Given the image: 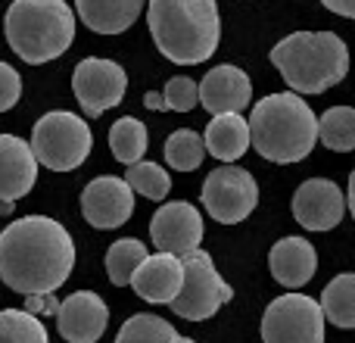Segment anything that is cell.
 Returning <instances> with one entry per match:
<instances>
[{"label":"cell","mask_w":355,"mask_h":343,"mask_svg":"<svg viewBox=\"0 0 355 343\" xmlns=\"http://www.w3.org/2000/svg\"><path fill=\"white\" fill-rule=\"evenodd\" d=\"M271 62L293 94H324L349 72V47L334 31H293L275 44Z\"/></svg>","instance_id":"4"},{"label":"cell","mask_w":355,"mask_h":343,"mask_svg":"<svg viewBox=\"0 0 355 343\" xmlns=\"http://www.w3.org/2000/svg\"><path fill=\"white\" fill-rule=\"evenodd\" d=\"M321 315L337 328H355V275H337L321 294Z\"/></svg>","instance_id":"21"},{"label":"cell","mask_w":355,"mask_h":343,"mask_svg":"<svg viewBox=\"0 0 355 343\" xmlns=\"http://www.w3.org/2000/svg\"><path fill=\"white\" fill-rule=\"evenodd\" d=\"M37 181V160L16 135H0V200L16 203Z\"/></svg>","instance_id":"17"},{"label":"cell","mask_w":355,"mask_h":343,"mask_svg":"<svg viewBox=\"0 0 355 343\" xmlns=\"http://www.w3.org/2000/svg\"><path fill=\"white\" fill-rule=\"evenodd\" d=\"M206 160V144L196 131L190 128H178L172 137L166 141V162L178 172H193L202 166Z\"/></svg>","instance_id":"25"},{"label":"cell","mask_w":355,"mask_h":343,"mask_svg":"<svg viewBox=\"0 0 355 343\" xmlns=\"http://www.w3.org/2000/svg\"><path fill=\"white\" fill-rule=\"evenodd\" d=\"M331 12L337 16H346V19H355V0H321Z\"/></svg>","instance_id":"32"},{"label":"cell","mask_w":355,"mask_h":343,"mask_svg":"<svg viewBox=\"0 0 355 343\" xmlns=\"http://www.w3.org/2000/svg\"><path fill=\"white\" fill-rule=\"evenodd\" d=\"M318 137L327 150H337V153L355 150V110L352 106H331L318 119Z\"/></svg>","instance_id":"22"},{"label":"cell","mask_w":355,"mask_h":343,"mask_svg":"<svg viewBox=\"0 0 355 343\" xmlns=\"http://www.w3.org/2000/svg\"><path fill=\"white\" fill-rule=\"evenodd\" d=\"M75 10L97 35H122L137 22L144 0H75Z\"/></svg>","instance_id":"19"},{"label":"cell","mask_w":355,"mask_h":343,"mask_svg":"<svg viewBox=\"0 0 355 343\" xmlns=\"http://www.w3.org/2000/svg\"><path fill=\"white\" fill-rule=\"evenodd\" d=\"M56 309H60V300H56L53 294H31L25 296V312L28 315H56Z\"/></svg>","instance_id":"31"},{"label":"cell","mask_w":355,"mask_h":343,"mask_svg":"<svg viewBox=\"0 0 355 343\" xmlns=\"http://www.w3.org/2000/svg\"><path fill=\"white\" fill-rule=\"evenodd\" d=\"M110 147H112V156L119 162H125V166L141 162L144 153H147V125L131 116L119 119L110 128Z\"/></svg>","instance_id":"23"},{"label":"cell","mask_w":355,"mask_h":343,"mask_svg":"<svg viewBox=\"0 0 355 343\" xmlns=\"http://www.w3.org/2000/svg\"><path fill=\"white\" fill-rule=\"evenodd\" d=\"M147 22L159 53L178 66L206 62L221 37L215 0H150Z\"/></svg>","instance_id":"2"},{"label":"cell","mask_w":355,"mask_h":343,"mask_svg":"<svg viewBox=\"0 0 355 343\" xmlns=\"http://www.w3.org/2000/svg\"><path fill=\"white\" fill-rule=\"evenodd\" d=\"M75 265V240L56 219L25 215L0 228V281L22 296L53 294Z\"/></svg>","instance_id":"1"},{"label":"cell","mask_w":355,"mask_h":343,"mask_svg":"<svg viewBox=\"0 0 355 343\" xmlns=\"http://www.w3.org/2000/svg\"><path fill=\"white\" fill-rule=\"evenodd\" d=\"M346 206H349L352 219H355V172L349 175V196H346Z\"/></svg>","instance_id":"34"},{"label":"cell","mask_w":355,"mask_h":343,"mask_svg":"<svg viewBox=\"0 0 355 343\" xmlns=\"http://www.w3.org/2000/svg\"><path fill=\"white\" fill-rule=\"evenodd\" d=\"M144 103H147L150 110H166V100H162V94H156V91H150L147 97H144Z\"/></svg>","instance_id":"33"},{"label":"cell","mask_w":355,"mask_h":343,"mask_svg":"<svg viewBox=\"0 0 355 343\" xmlns=\"http://www.w3.org/2000/svg\"><path fill=\"white\" fill-rule=\"evenodd\" d=\"M181 281H184V265H181V256H172V253H156V256L144 259L141 265L135 269L131 275V287L137 290V296L147 303H172L181 290Z\"/></svg>","instance_id":"16"},{"label":"cell","mask_w":355,"mask_h":343,"mask_svg":"<svg viewBox=\"0 0 355 343\" xmlns=\"http://www.w3.org/2000/svg\"><path fill=\"white\" fill-rule=\"evenodd\" d=\"M175 334H178L175 328L168 325V321H162L159 315L137 312L122 325L116 343H172Z\"/></svg>","instance_id":"26"},{"label":"cell","mask_w":355,"mask_h":343,"mask_svg":"<svg viewBox=\"0 0 355 343\" xmlns=\"http://www.w3.org/2000/svg\"><path fill=\"white\" fill-rule=\"evenodd\" d=\"M202 206L221 225H237L250 219L259 203L256 178L240 166H221L202 181Z\"/></svg>","instance_id":"9"},{"label":"cell","mask_w":355,"mask_h":343,"mask_svg":"<svg viewBox=\"0 0 355 343\" xmlns=\"http://www.w3.org/2000/svg\"><path fill=\"white\" fill-rule=\"evenodd\" d=\"M162 100H166V110L190 112L193 106H200V91H196V81L193 78H184V75H175V78H168L166 91H162Z\"/></svg>","instance_id":"29"},{"label":"cell","mask_w":355,"mask_h":343,"mask_svg":"<svg viewBox=\"0 0 355 343\" xmlns=\"http://www.w3.org/2000/svg\"><path fill=\"white\" fill-rule=\"evenodd\" d=\"M346 212V196L337 181L327 178H309L293 194V219L309 231H331L340 225Z\"/></svg>","instance_id":"13"},{"label":"cell","mask_w":355,"mask_h":343,"mask_svg":"<svg viewBox=\"0 0 355 343\" xmlns=\"http://www.w3.org/2000/svg\"><path fill=\"white\" fill-rule=\"evenodd\" d=\"M271 275L284 287H302L318 271V253L306 237H284L268 253Z\"/></svg>","instance_id":"18"},{"label":"cell","mask_w":355,"mask_h":343,"mask_svg":"<svg viewBox=\"0 0 355 343\" xmlns=\"http://www.w3.org/2000/svg\"><path fill=\"white\" fill-rule=\"evenodd\" d=\"M12 212V203H6V200H0V215H10Z\"/></svg>","instance_id":"35"},{"label":"cell","mask_w":355,"mask_h":343,"mask_svg":"<svg viewBox=\"0 0 355 343\" xmlns=\"http://www.w3.org/2000/svg\"><path fill=\"white\" fill-rule=\"evenodd\" d=\"M3 31L12 53L31 66H41L72 47L75 12L66 0H12Z\"/></svg>","instance_id":"5"},{"label":"cell","mask_w":355,"mask_h":343,"mask_svg":"<svg viewBox=\"0 0 355 343\" xmlns=\"http://www.w3.org/2000/svg\"><path fill=\"white\" fill-rule=\"evenodd\" d=\"M81 212H85L87 225L94 228H119L131 219L135 212V190L128 187L125 178L116 175H100L81 194Z\"/></svg>","instance_id":"12"},{"label":"cell","mask_w":355,"mask_h":343,"mask_svg":"<svg viewBox=\"0 0 355 343\" xmlns=\"http://www.w3.org/2000/svg\"><path fill=\"white\" fill-rule=\"evenodd\" d=\"M184 265V281L181 290L168 306L175 309V315L187 321H206L225 306L234 296V290L221 281L218 269H215L212 256L206 250H190L181 256Z\"/></svg>","instance_id":"7"},{"label":"cell","mask_w":355,"mask_h":343,"mask_svg":"<svg viewBox=\"0 0 355 343\" xmlns=\"http://www.w3.org/2000/svg\"><path fill=\"white\" fill-rule=\"evenodd\" d=\"M31 153L50 172H72L87 160L94 147L91 128L81 116L66 110H53L41 116L31 128Z\"/></svg>","instance_id":"6"},{"label":"cell","mask_w":355,"mask_h":343,"mask_svg":"<svg viewBox=\"0 0 355 343\" xmlns=\"http://www.w3.org/2000/svg\"><path fill=\"white\" fill-rule=\"evenodd\" d=\"M22 97V78L10 62H0V112L12 110Z\"/></svg>","instance_id":"30"},{"label":"cell","mask_w":355,"mask_h":343,"mask_svg":"<svg viewBox=\"0 0 355 343\" xmlns=\"http://www.w3.org/2000/svg\"><path fill=\"white\" fill-rule=\"evenodd\" d=\"M262 343H324V315L312 296L287 294L268 303Z\"/></svg>","instance_id":"8"},{"label":"cell","mask_w":355,"mask_h":343,"mask_svg":"<svg viewBox=\"0 0 355 343\" xmlns=\"http://www.w3.org/2000/svg\"><path fill=\"white\" fill-rule=\"evenodd\" d=\"M200 106H206L209 116H227V112H243L252 100V81L237 66H215L206 78L196 85Z\"/></svg>","instance_id":"15"},{"label":"cell","mask_w":355,"mask_h":343,"mask_svg":"<svg viewBox=\"0 0 355 343\" xmlns=\"http://www.w3.org/2000/svg\"><path fill=\"white\" fill-rule=\"evenodd\" d=\"M0 343H50L41 319L25 309H3L0 312Z\"/></svg>","instance_id":"27"},{"label":"cell","mask_w":355,"mask_h":343,"mask_svg":"<svg viewBox=\"0 0 355 343\" xmlns=\"http://www.w3.org/2000/svg\"><path fill=\"white\" fill-rule=\"evenodd\" d=\"M125 181H128L131 190H137L141 196L156 200V203H162L168 196V190H172V178H168V172L162 166H156V162H144V160L135 162V166H128Z\"/></svg>","instance_id":"28"},{"label":"cell","mask_w":355,"mask_h":343,"mask_svg":"<svg viewBox=\"0 0 355 343\" xmlns=\"http://www.w3.org/2000/svg\"><path fill=\"white\" fill-rule=\"evenodd\" d=\"M150 240L156 244L159 253H172V256H184L190 250H200L202 240V215L196 206L184 200L166 203L153 212L150 221Z\"/></svg>","instance_id":"11"},{"label":"cell","mask_w":355,"mask_h":343,"mask_svg":"<svg viewBox=\"0 0 355 343\" xmlns=\"http://www.w3.org/2000/svg\"><path fill=\"white\" fill-rule=\"evenodd\" d=\"M144 259H147V246L135 237H122L106 250V275H110V281L116 287H125Z\"/></svg>","instance_id":"24"},{"label":"cell","mask_w":355,"mask_h":343,"mask_svg":"<svg viewBox=\"0 0 355 343\" xmlns=\"http://www.w3.org/2000/svg\"><path fill=\"white\" fill-rule=\"evenodd\" d=\"M125 87H128V75L119 62L103 60V56H87L75 66L72 72V91L81 110L91 119L103 116L106 110L122 103Z\"/></svg>","instance_id":"10"},{"label":"cell","mask_w":355,"mask_h":343,"mask_svg":"<svg viewBox=\"0 0 355 343\" xmlns=\"http://www.w3.org/2000/svg\"><path fill=\"white\" fill-rule=\"evenodd\" d=\"M250 144L268 162H300L318 141V119L300 94H268L252 106Z\"/></svg>","instance_id":"3"},{"label":"cell","mask_w":355,"mask_h":343,"mask_svg":"<svg viewBox=\"0 0 355 343\" xmlns=\"http://www.w3.org/2000/svg\"><path fill=\"white\" fill-rule=\"evenodd\" d=\"M106 321H110V309L103 296H97L94 290H78L56 309V331L69 343H97L106 331Z\"/></svg>","instance_id":"14"},{"label":"cell","mask_w":355,"mask_h":343,"mask_svg":"<svg viewBox=\"0 0 355 343\" xmlns=\"http://www.w3.org/2000/svg\"><path fill=\"white\" fill-rule=\"evenodd\" d=\"M206 150L215 156V160L227 162L231 166L234 160L250 150V125L240 112H227V116H212V122L206 125V137H202Z\"/></svg>","instance_id":"20"}]
</instances>
